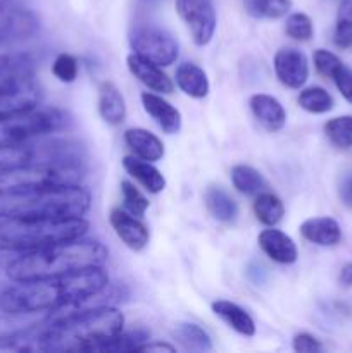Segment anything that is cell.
Returning a JSON list of instances; mask_svg holds the SVG:
<instances>
[{
	"label": "cell",
	"mask_w": 352,
	"mask_h": 353,
	"mask_svg": "<svg viewBox=\"0 0 352 353\" xmlns=\"http://www.w3.org/2000/svg\"><path fill=\"white\" fill-rule=\"evenodd\" d=\"M109 288V276L102 268H90L69 274L31 281H16L0 295V310L9 316L48 312L52 316L83 309Z\"/></svg>",
	"instance_id": "1"
},
{
	"label": "cell",
	"mask_w": 352,
	"mask_h": 353,
	"mask_svg": "<svg viewBox=\"0 0 352 353\" xmlns=\"http://www.w3.org/2000/svg\"><path fill=\"white\" fill-rule=\"evenodd\" d=\"M107 257L109 252L100 241L81 236L23 252L7 264V276L14 283L52 278L83 269L102 268Z\"/></svg>",
	"instance_id": "2"
},
{
	"label": "cell",
	"mask_w": 352,
	"mask_h": 353,
	"mask_svg": "<svg viewBox=\"0 0 352 353\" xmlns=\"http://www.w3.org/2000/svg\"><path fill=\"white\" fill-rule=\"evenodd\" d=\"M90 193L79 185H16L0 188L3 217H83L90 209Z\"/></svg>",
	"instance_id": "3"
},
{
	"label": "cell",
	"mask_w": 352,
	"mask_h": 353,
	"mask_svg": "<svg viewBox=\"0 0 352 353\" xmlns=\"http://www.w3.org/2000/svg\"><path fill=\"white\" fill-rule=\"evenodd\" d=\"M88 221L83 217H3L0 219V250L23 254L59 241L85 236Z\"/></svg>",
	"instance_id": "4"
},
{
	"label": "cell",
	"mask_w": 352,
	"mask_h": 353,
	"mask_svg": "<svg viewBox=\"0 0 352 353\" xmlns=\"http://www.w3.org/2000/svg\"><path fill=\"white\" fill-rule=\"evenodd\" d=\"M68 114L57 107L35 105L0 116V147L23 145L55 133L68 124Z\"/></svg>",
	"instance_id": "5"
},
{
	"label": "cell",
	"mask_w": 352,
	"mask_h": 353,
	"mask_svg": "<svg viewBox=\"0 0 352 353\" xmlns=\"http://www.w3.org/2000/svg\"><path fill=\"white\" fill-rule=\"evenodd\" d=\"M130 43L135 54L155 62L157 65H171L178 59V41L164 28L154 24H140L130 34Z\"/></svg>",
	"instance_id": "6"
},
{
	"label": "cell",
	"mask_w": 352,
	"mask_h": 353,
	"mask_svg": "<svg viewBox=\"0 0 352 353\" xmlns=\"http://www.w3.org/2000/svg\"><path fill=\"white\" fill-rule=\"evenodd\" d=\"M176 12L188 28L195 45L209 43L216 31V10L211 0H176Z\"/></svg>",
	"instance_id": "7"
},
{
	"label": "cell",
	"mask_w": 352,
	"mask_h": 353,
	"mask_svg": "<svg viewBox=\"0 0 352 353\" xmlns=\"http://www.w3.org/2000/svg\"><path fill=\"white\" fill-rule=\"evenodd\" d=\"M41 90L35 74H21L0 79V116L40 105Z\"/></svg>",
	"instance_id": "8"
},
{
	"label": "cell",
	"mask_w": 352,
	"mask_h": 353,
	"mask_svg": "<svg viewBox=\"0 0 352 353\" xmlns=\"http://www.w3.org/2000/svg\"><path fill=\"white\" fill-rule=\"evenodd\" d=\"M276 78L289 88H300L309 78V62L304 52L297 48H282L276 52L275 61Z\"/></svg>",
	"instance_id": "9"
},
{
	"label": "cell",
	"mask_w": 352,
	"mask_h": 353,
	"mask_svg": "<svg viewBox=\"0 0 352 353\" xmlns=\"http://www.w3.org/2000/svg\"><path fill=\"white\" fill-rule=\"evenodd\" d=\"M109 221L110 226L114 228L116 234L119 236V240L128 248H131L135 252H140L148 245L150 234H148L147 226L140 219H137L131 212H126V210L121 209H113L110 210Z\"/></svg>",
	"instance_id": "10"
},
{
	"label": "cell",
	"mask_w": 352,
	"mask_h": 353,
	"mask_svg": "<svg viewBox=\"0 0 352 353\" xmlns=\"http://www.w3.org/2000/svg\"><path fill=\"white\" fill-rule=\"evenodd\" d=\"M128 69H130L131 74L138 79L140 83H144L148 90L152 92L162 93V95H168L173 93L175 90V83L171 81L168 74L161 69V65H157L155 62L148 61V59L141 57L138 54H130L126 59Z\"/></svg>",
	"instance_id": "11"
},
{
	"label": "cell",
	"mask_w": 352,
	"mask_h": 353,
	"mask_svg": "<svg viewBox=\"0 0 352 353\" xmlns=\"http://www.w3.org/2000/svg\"><path fill=\"white\" fill-rule=\"evenodd\" d=\"M141 105H144L145 112L159 124L164 133L175 134L178 133L182 128V114L176 107L166 102L161 95L150 92L141 93Z\"/></svg>",
	"instance_id": "12"
},
{
	"label": "cell",
	"mask_w": 352,
	"mask_h": 353,
	"mask_svg": "<svg viewBox=\"0 0 352 353\" xmlns=\"http://www.w3.org/2000/svg\"><path fill=\"white\" fill-rule=\"evenodd\" d=\"M261 250L278 264H293L299 257L297 245L293 243L292 238L280 230H264L257 238Z\"/></svg>",
	"instance_id": "13"
},
{
	"label": "cell",
	"mask_w": 352,
	"mask_h": 353,
	"mask_svg": "<svg viewBox=\"0 0 352 353\" xmlns=\"http://www.w3.org/2000/svg\"><path fill=\"white\" fill-rule=\"evenodd\" d=\"M252 114L255 119L262 124L268 131H280L283 130L286 123V112L282 103L271 95L266 93H255L248 100Z\"/></svg>",
	"instance_id": "14"
},
{
	"label": "cell",
	"mask_w": 352,
	"mask_h": 353,
	"mask_svg": "<svg viewBox=\"0 0 352 353\" xmlns=\"http://www.w3.org/2000/svg\"><path fill=\"white\" fill-rule=\"evenodd\" d=\"M300 234L304 240L320 247H333L342 240L340 224L331 217H313L304 221L300 224Z\"/></svg>",
	"instance_id": "15"
},
{
	"label": "cell",
	"mask_w": 352,
	"mask_h": 353,
	"mask_svg": "<svg viewBox=\"0 0 352 353\" xmlns=\"http://www.w3.org/2000/svg\"><path fill=\"white\" fill-rule=\"evenodd\" d=\"M124 141L133 150V154L144 161H161L162 155H164L162 141L144 128H130V130L124 131Z\"/></svg>",
	"instance_id": "16"
},
{
	"label": "cell",
	"mask_w": 352,
	"mask_h": 353,
	"mask_svg": "<svg viewBox=\"0 0 352 353\" xmlns=\"http://www.w3.org/2000/svg\"><path fill=\"white\" fill-rule=\"evenodd\" d=\"M204 203H206L207 210L211 216L219 223H233L238 217V205L233 200V196L226 192L224 188L216 185L207 186L204 192Z\"/></svg>",
	"instance_id": "17"
},
{
	"label": "cell",
	"mask_w": 352,
	"mask_h": 353,
	"mask_svg": "<svg viewBox=\"0 0 352 353\" xmlns=\"http://www.w3.org/2000/svg\"><path fill=\"white\" fill-rule=\"evenodd\" d=\"M99 112L107 124L117 126L126 117V103L114 83L104 81L99 88Z\"/></svg>",
	"instance_id": "18"
},
{
	"label": "cell",
	"mask_w": 352,
	"mask_h": 353,
	"mask_svg": "<svg viewBox=\"0 0 352 353\" xmlns=\"http://www.w3.org/2000/svg\"><path fill=\"white\" fill-rule=\"evenodd\" d=\"M176 85L192 99H204L209 93V79L206 71L192 62H183L176 68Z\"/></svg>",
	"instance_id": "19"
},
{
	"label": "cell",
	"mask_w": 352,
	"mask_h": 353,
	"mask_svg": "<svg viewBox=\"0 0 352 353\" xmlns=\"http://www.w3.org/2000/svg\"><path fill=\"white\" fill-rule=\"evenodd\" d=\"M123 168L130 176H133L137 181L144 185V188L150 193H161L166 188V178L155 165L150 162H145L144 159L126 155L123 159Z\"/></svg>",
	"instance_id": "20"
},
{
	"label": "cell",
	"mask_w": 352,
	"mask_h": 353,
	"mask_svg": "<svg viewBox=\"0 0 352 353\" xmlns=\"http://www.w3.org/2000/svg\"><path fill=\"white\" fill-rule=\"evenodd\" d=\"M213 312L217 317H221L238 334H244V336H254L255 334L254 319L237 303L230 302V300H216L213 303Z\"/></svg>",
	"instance_id": "21"
},
{
	"label": "cell",
	"mask_w": 352,
	"mask_h": 353,
	"mask_svg": "<svg viewBox=\"0 0 352 353\" xmlns=\"http://www.w3.org/2000/svg\"><path fill=\"white\" fill-rule=\"evenodd\" d=\"M254 214L259 223L264 226H276L285 216V205L282 200L273 193H257V199L254 202Z\"/></svg>",
	"instance_id": "22"
},
{
	"label": "cell",
	"mask_w": 352,
	"mask_h": 353,
	"mask_svg": "<svg viewBox=\"0 0 352 353\" xmlns=\"http://www.w3.org/2000/svg\"><path fill=\"white\" fill-rule=\"evenodd\" d=\"M231 183L242 195H257L266 186L264 178L252 165L238 164L231 168Z\"/></svg>",
	"instance_id": "23"
},
{
	"label": "cell",
	"mask_w": 352,
	"mask_h": 353,
	"mask_svg": "<svg viewBox=\"0 0 352 353\" xmlns=\"http://www.w3.org/2000/svg\"><path fill=\"white\" fill-rule=\"evenodd\" d=\"M176 338L179 343L186 348V350L195 352H209L213 350V341H211L209 334L202 330L200 326L192 323H182L176 326L175 330Z\"/></svg>",
	"instance_id": "24"
},
{
	"label": "cell",
	"mask_w": 352,
	"mask_h": 353,
	"mask_svg": "<svg viewBox=\"0 0 352 353\" xmlns=\"http://www.w3.org/2000/svg\"><path fill=\"white\" fill-rule=\"evenodd\" d=\"M299 105L311 114H324L333 109V99L321 86H309L299 93Z\"/></svg>",
	"instance_id": "25"
},
{
	"label": "cell",
	"mask_w": 352,
	"mask_h": 353,
	"mask_svg": "<svg viewBox=\"0 0 352 353\" xmlns=\"http://www.w3.org/2000/svg\"><path fill=\"white\" fill-rule=\"evenodd\" d=\"M33 59L28 54H0V79L21 74H35Z\"/></svg>",
	"instance_id": "26"
},
{
	"label": "cell",
	"mask_w": 352,
	"mask_h": 353,
	"mask_svg": "<svg viewBox=\"0 0 352 353\" xmlns=\"http://www.w3.org/2000/svg\"><path fill=\"white\" fill-rule=\"evenodd\" d=\"M324 133L328 140L338 148L352 147V116L333 117L324 124Z\"/></svg>",
	"instance_id": "27"
},
{
	"label": "cell",
	"mask_w": 352,
	"mask_h": 353,
	"mask_svg": "<svg viewBox=\"0 0 352 353\" xmlns=\"http://www.w3.org/2000/svg\"><path fill=\"white\" fill-rule=\"evenodd\" d=\"M31 145L30 141L23 145H10V147H0V174L12 169L21 168L31 162Z\"/></svg>",
	"instance_id": "28"
},
{
	"label": "cell",
	"mask_w": 352,
	"mask_h": 353,
	"mask_svg": "<svg viewBox=\"0 0 352 353\" xmlns=\"http://www.w3.org/2000/svg\"><path fill=\"white\" fill-rule=\"evenodd\" d=\"M148 338H150V333H148L147 330H144V327H137V330L128 331V333H123V331H121L113 341L107 343L104 352H137V348L140 347V345L147 343Z\"/></svg>",
	"instance_id": "29"
},
{
	"label": "cell",
	"mask_w": 352,
	"mask_h": 353,
	"mask_svg": "<svg viewBox=\"0 0 352 353\" xmlns=\"http://www.w3.org/2000/svg\"><path fill=\"white\" fill-rule=\"evenodd\" d=\"M290 7H292V0H252L247 9L254 16L278 19V17L286 16Z\"/></svg>",
	"instance_id": "30"
},
{
	"label": "cell",
	"mask_w": 352,
	"mask_h": 353,
	"mask_svg": "<svg viewBox=\"0 0 352 353\" xmlns=\"http://www.w3.org/2000/svg\"><path fill=\"white\" fill-rule=\"evenodd\" d=\"M285 31L290 38H293V40L307 41L313 38L314 33L313 21H311V17L304 12L290 14V16L286 17Z\"/></svg>",
	"instance_id": "31"
},
{
	"label": "cell",
	"mask_w": 352,
	"mask_h": 353,
	"mask_svg": "<svg viewBox=\"0 0 352 353\" xmlns=\"http://www.w3.org/2000/svg\"><path fill=\"white\" fill-rule=\"evenodd\" d=\"M121 193H123L124 207L133 216H144L145 210L148 209V200L145 199L144 193L130 181H121Z\"/></svg>",
	"instance_id": "32"
},
{
	"label": "cell",
	"mask_w": 352,
	"mask_h": 353,
	"mask_svg": "<svg viewBox=\"0 0 352 353\" xmlns=\"http://www.w3.org/2000/svg\"><path fill=\"white\" fill-rule=\"evenodd\" d=\"M52 72L62 83H72L78 76V61L69 54H59L52 64Z\"/></svg>",
	"instance_id": "33"
},
{
	"label": "cell",
	"mask_w": 352,
	"mask_h": 353,
	"mask_svg": "<svg viewBox=\"0 0 352 353\" xmlns=\"http://www.w3.org/2000/svg\"><path fill=\"white\" fill-rule=\"evenodd\" d=\"M314 65H316V71L320 72L321 76L333 79V76L340 71L344 62H342L337 55L331 54V52L320 48V50L314 52Z\"/></svg>",
	"instance_id": "34"
},
{
	"label": "cell",
	"mask_w": 352,
	"mask_h": 353,
	"mask_svg": "<svg viewBox=\"0 0 352 353\" xmlns=\"http://www.w3.org/2000/svg\"><path fill=\"white\" fill-rule=\"evenodd\" d=\"M333 41L338 48L352 47V19H337Z\"/></svg>",
	"instance_id": "35"
},
{
	"label": "cell",
	"mask_w": 352,
	"mask_h": 353,
	"mask_svg": "<svg viewBox=\"0 0 352 353\" xmlns=\"http://www.w3.org/2000/svg\"><path fill=\"white\" fill-rule=\"evenodd\" d=\"M333 81L337 85L340 95L347 100L349 103H352V69L342 65L340 71L333 76Z\"/></svg>",
	"instance_id": "36"
},
{
	"label": "cell",
	"mask_w": 352,
	"mask_h": 353,
	"mask_svg": "<svg viewBox=\"0 0 352 353\" xmlns=\"http://www.w3.org/2000/svg\"><path fill=\"white\" fill-rule=\"evenodd\" d=\"M293 350L299 353H317L323 350V345L320 343V340L313 336L309 333H300L293 338Z\"/></svg>",
	"instance_id": "37"
},
{
	"label": "cell",
	"mask_w": 352,
	"mask_h": 353,
	"mask_svg": "<svg viewBox=\"0 0 352 353\" xmlns=\"http://www.w3.org/2000/svg\"><path fill=\"white\" fill-rule=\"evenodd\" d=\"M340 199L347 207H352V174L345 176L340 183Z\"/></svg>",
	"instance_id": "38"
},
{
	"label": "cell",
	"mask_w": 352,
	"mask_h": 353,
	"mask_svg": "<svg viewBox=\"0 0 352 353\" xmlns=\"http://www.w3.org/2000/svg\"><path fill=\"white\" fill-rule=\"evenodd\" d=\"M176 348L175 347H171V345H168V343H144V345H140V347L137 348V352H169V353H173L175 352Z\"/></svg>",
	"instance_id": "39"
},
{
	"label": "cell",
	"mask_w": 352,
	"mask_h": 353,
	"mask_svg": "<svg viewBox=\"0 0 352 353\" xmlns=\"http://www.w3.org/2000/svg\"><path fill=\"white\" fill-rule=\"evenodd\" d=\"M337 17L338 19H352V0H340Z\"/></svg>",
	"instance_id": "40"
},
{
	"label": "cell",
	"mask_w": 352,
	"mask_h": 353,
	"mask_svg": "<svg viewBox=\"0 0 352 353\" xmlns=\"http://www.w3.org/2000/svg\"><path fill=\"white\" fill-rule=\"evenodd\" d=\"M340 283L345 286H352V262L345 264L340 271Z\"/></svg>",
	"instance_id": "41"
},
{
	"label": "cell",
	"mask_w": 352,
	"mask_h": 353,
	"mask_svg": "<svg viewBox=\"0 0 352 353\" xmlns=\"http://www.w3.org/2000/svg\"><path fill=\"white\" fill-rule=\"evenodd\" d=\"M9 2H10V0H0V10H2L3 7L9 6Z\"/></svg>",
	"instance_id": "42"
},
{
	"label": "cell",
	"mask_w": 352,
	"mask_h": 353,
	"mask_svg": "<svg viewBox=\"0 0 352 353\" xmlns=\"http://www.w3.org/2000/svg\"><path fill=\"white\" fill-rule=\"evenodd\" d=\"M2 254H7V252H3V250H0V261H2Z\"/></svg>",
	"instance_id": "43"
}]
</instances>
